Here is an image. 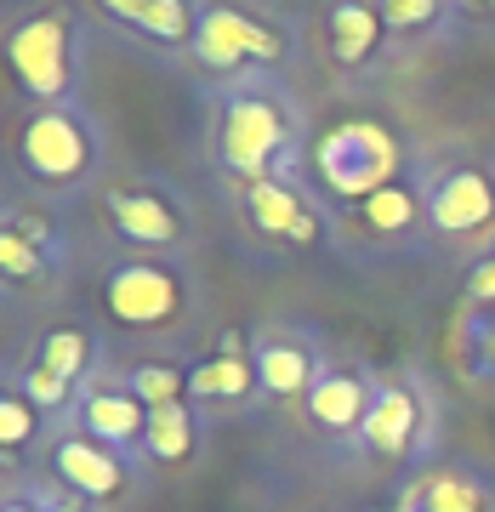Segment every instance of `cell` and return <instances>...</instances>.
Segmentation results:
<instances>
[{"mask_svg":"<svg viewBox=\"0 0 495 512\" xmlns=\"http://www.w3.org/2000/svg\"><path fill=\"white\" fill-rule=\"evenodd\" d=\"M296 137H302V114L262 74H234L211 103V148H217V165L239 183L285 177Z\"/></svg>","mask_w":495,"mask_h":512,"instance_id":"cell-1","label":"cell"},{"mask_svg":"<svg viewBox=\"0 0 495 512\" xmlns=\"http://www.w3.org/2000/svg\"><path fill=\"white\" fill-rule=\"evenodd\" d=\"M12 154L40 194H74L103 171V131L80 103H35L18 120Z\"/></svg>","mask_w":495,"mask_h":512,"instance_id":"cell-2","label":"cell"},{"mask_svg":"<svg viewBox=\"0 0 495 512\" xmlns=\"http://www.w3.org/2000/svg\"><path fill=\"white\" fill-rule=\"evenodd\" d=\"M399 165H404L399 137L387 126H376V120H342V126H330L313 143V177H319V188L330 200L342 205H359L376 188L399 183Z\"/></svg>","mask_w":495,"mask_h":512,"instance_id":"cell-3","label":"cell"},{"mask_svg":"<svg viewBox=\"0 0 495 512\" xmlns=\"http://www.w3.org/2000/svg\"><path fill=\"white\" fill-rule=\"evenodd\" d=\"M12 74L35 103H74L86 74V35L74 12H35L12 29Z\"/></svg>","mask_w":495,"mask_h":512,"instance_id":"cell-4","label":"cell"},{"mask_svg":"<svg viewBox=\"0 0 495 512\" xmlns=\"http://www.w3.org/2000/svg\"><path fill=\"white\" fill-rule=\"evenodd\" d=\"M194 302L188 274L171 256H126L103 274V308L126 330H165L177 325Z\"/></svg>","mask_w":495,"mask_h":512,"instance_id":"cell-5","label":"cell"},{"mask_svg":"<svg viewBox=\"0 0 495 512\" xmlns=\"http://www.w3.org/2000/svg\"><path fill=\"white\" fill-rule=\"evenodd\" d=\"M103 211H109V228L131 245V256H165L188 245L194 234V217H188V200L160 177H126L103 194Z\"/></svg>","mask_w":495,"mask_h":512,"instance_id":"cell-6","label":"cell"},{"mask_svg":"<svg viewBox=\"0 0 495 512\" xmlns=\"http://www.w3.org/2000/svg\"><path fill=\"white\" fill-rule=\"evenodd\" d=\"M194 57H200L211 74L234 80V74H245L251 63H257V69L285 63V57H291V35H279L274 23L251 18V12H239V6H205L200 35H194Z\"/></svg>","mask_w":495,"mask_h":512,"instance_id":"cell-7","label":"cell"},{"mask_svg":"<svg viewBox=\"0 0 495 512\" xmlns=\"http://www.w3.org/2000/svg\"><path fill=\"white\" fill-rule=\"evenodd\" d=\"M137 461L143 456L114 450V444H103V439H92V433L69 427V433H57L52 450H46V473H52V484H63L69 495H86V501H97V507H109L114 495L131 490Z\"/></svg>","mask_w":495,"mask_h":512,"instance_id":"cell-8","label":"cell"},{"mask_svg":"<svg viewBox=\"0 0 495 512\" xmlns=\"http://www.w3.org/2000/svg\"><path fill=\"white\" fill-rule=\"evenodd\" d=\"M427 228L444 239H473L495 228V171L444 165L427 177Z\"/></svg>","mask_w":495,"mask_h":512,"instance_id":"cell-9","label":"cell"},{"mask_svg":"<svg viewBox=\"0 0 495 512\" xmlns=\"http://www.w3.org/2000/svg\"><path fill=\"white\" fill-rule=\"evenodd\" d=\"M433 433V399L416 376H393V382H376V404L365 416V450L376 456H416Z\"/></svg>","mask_w":495,"mask_h":512,"instance_id":"cell-10","label":"cell"},{"mask_svg":"<svg viewBox=\"0 0 495 512\" xmlns=\"http://www.w3.org/2000/svg\"><path fill=\"white\" fill-rule=\"evenodd\" d=\"M239 211L245 222L268 239H285V245H313L325 239V211L291 183V177H262V183L239 188Z\"/></svg>","mask_w":495,"mask_h":512,"instance_id":"cell-11","label":"cell"},{"mask_svg":"<svg viewBox=\"0 0 495 512\" xmlns=\"http://www.w3.org/2000/svg\"><path fill=\"white\" fill-rule=\"evenodd\" d=\"M251 359H257V376H262V393L268 399H308V387L319 382V348H313L302 330H285V325H262L251 336Z\"/></svg>","mask_w":495,"mask_h":512,"instance_id":"cell-12","label":"cell"},{"mask_svg":"<svg viewBox=\"0 0 495 512\" xmlns=\"http://www.w3.org/2000/svg\"><path fill=\"white\" fill-rule=\"evenodd\" d=\"M370 404H376V382H370L365 370L325 365L319 370V382L308 387L302 410H308V421L319 427V433H330V439H359V433H365Z\"/></svg>","mask_w":495,"mask_h":512,"instance_id":"cell-13","label":"cell"},{"mask_svg":"<svg viewBox=\"0 0 495 512\" xmlns=\"http://www.w3.org/2000/svg\"><path fill=\"white\" fill-rule=\"evenodd\" d=\"M257 393H262L257 359H251V348L239 342L234 330L217 342V353H205L200 365L188 370V404H228V410H239Z\"/></svg>","mask_w":495,"mask_h":512,"instance_id":"cell-14","label":"cell"},{"mask_svg":"<svg viewBox=\"0 0 495 512\" xmlns=\"http://www.w3.org/2000/svg\"><path fill=\"white\" fill-rule=\"evenodd\" d=\"M69 421L80 427V433H92V439L114 444V450L143 456L148 410H143V399H131L126 387H80V399H74Z\"/></svg>","mask_w":495,"mask_h":512,"instance_id":"cell-15","label":"cell"},{"mask_svg":"<svg viewBox=\"0 0 495 512\" xmlns=\"http://www.w3.org/2000/svg\"><path fill=\"white\" fill-rule=\"evenodd\" d=\"M387 18L382 0H330L325 12V46L336 57V69H365L376 63V52L387 46Z\"/></svg>","mask_w":495,"mask_h":512,"instance_id":"cell-16","label":"cell"},{"mask_svg":"<svg viewBox=\"0 0 495 512\" xmlns=\"http://www.w3.org/2000/svg\"><path fill=\"white\" fill-rule=\"evenodd\" d=\"M393 512H490V484L473 467H439V473L416 478Z\"/></svg>","mask_w":495,"mask_h":512,"instance_id":"cell-17","label":"cell"},{"mask_svg":"<svg viewBox=\"0 0 495 512\" xmlns=\"http://www.w3.org/2000/svg\"><path fill=\"white\" fill-rule=\"evenodd\" d=\"M103 12H114L120 23L131 29H143L148 40H160V46H188L194 52V35H200V12L194 0H97Z\"/></svg>","mask_w":495,"mask_h":512,"instance_id":"cell-18","label":"cell"},{"mask_svg":"<svg viewBox=\"0 0 495 512\" xmlns=\"http://www.w3.org/2000/svg\"><path fill=\"white\" fill-rule=\"evenodd\" d=\"M353 222L365 228L370 239H399V234H410L416 222H427V183H387V188H376L370 200H359L353 205Z\"/></svg>","mask_w":495,"mask_h":512,"instance_id":"cell-19","label":"cell"},{"mask_svg":"<svg viewBox=\"0 0 495 512\" xmlns=\"http://www.w3.org/2000/svg\"><path fill=\"white\" fill-rule=\"evenodd\" d=\"M200 456V416L194 404H165L148 410V433H143V461L154 467H183Z\"/></svg>","mask_w":495,"mask_h":512,"instance_id":"cell-20","label":"cell"},{"mask_svg":"<svg viewBox=\"0 0 495 512\" xmlns=\"http://www.w3.org/2000/svg\"><path fill=\"white\" fill-rule=\"evenodd\" d=\"M92 359H97V336L86 325H52L35 342V365H46L52 376H63V382H74V387L86 382Z\"/></svg>","mask_w":495,"mask_h":512,"instance_id":"cell-21","label":"cell"},{"mask_svg":"<svg viewBox=\"0 0 495 512\" xmlns=\"http://www.w3.org/2000/svg\"><path fill=\"white\" fill-rule=\"evenodd\" d=\"M188 370L194 365H177V359H143L120 376V387L143 399V410H165V404H188Z\"/></svg>","mask_w":495,"mask_h":512,"instance_id":"cell-22","label":"cell"},{"mask_svg":"<svg viewBox=\"0 0 495 512\" xmlns=\"http://www.w3.org/2000/svg\"><path fill=\"white\" fill-rule=\"evenodd\" d=\"M450 342H456L467 376L495 387V308H467L450 330Z\"/></svg>","mask_w":495,"mask_h":512,"instance_id":"cell-23","label":"cell"},{"mask_svg":"<svg viewBox=\"0 0 495 512\" xmlns=\"http://www.w3.org/2000/svg\"><path fill=\"white\" fill-rule=\"evenodd\" d=\"M40 433H46V410L29 404L18 387H6L0 393V450H6V461H18Z\"/></svg>","mask_w":495,"mask_h":512,"instance_id":"cell-24","label":"cell"},{"mask_svg":"<svg viewBox=\"0 0 495 512\" xmlns=\"http://www.w3.org/2000/svg\"><path fill=\"white\" fill-rule=\"evenodd\" d=\"M57 268H63V256L40 251L35 239H23L18 228H0V274L12 279V285H40Z\"/></svg>","mask_w":495,"mask_h":512,"instance_id":"cell-25","label":"cell"},{"mask_svg":"<svg viewBox=\"0 0 495 512\" xmlns=\"http://www.w3.org/2000/svg\"><path fill=\"white\" fill-rule=\"evenodd\" d=\"M12 387H18V393H23L29 404H40L46 416H63V410H74V399H80V387L63 382V376H52V370L35 365V359H29V365L18 370V382H12Z\"/></svg>","mask_w":495,"mask_h":512,"instance_id":"cell-26","label":"cell"},{"mask_svg":"<svg viewBox=\"0 0 495 512\" xmlns=\"http://www.w3.org/2000/svg\"><path fill=\"white\" fill-rule=\"evenodd\" d=\"M450 12V0H382V18L393 35H433Z\"/></svg>","mask_w":495,"mask_h":512,"instance_id":"cell-27","label":"cell"},{"mask_svg":"<svg viewBox=\"0 0 495 512\" xmlns=\"http://www.w3.org/2000/svg\"><path fill=\"white\" fill-rule=\"evenodd\" d=\"M0 228H18L23 239H35L40 251H52V256H63V239H57V222L52 217H40V211H23L18 200L6 205V222Z\"/></svg>","mask_w":495,"mask_h":512,"instance_id":"cell-28","label":"cell"},{"mask_svg":"<svg viewBox=\"0 0 495 512\" xmlns=\"http://www.w3.org/2000/svg\"><path fill=\"white\" fill-rule=\"evenodd\" d=\"M467 302L473 308H495V245L473 262V274H467Z\"/></svg>","mask_w":495,"mask_h":512,"instance_id":"cell-29","label":"cell"},{"mask_svg":"<svg viewBox=\"0 0 495 512\" xmlns=\"http://www.w3.org/2000/svg\"><path fill=\"white\" fill-rule=\"evenodd\" d=\"M0 512H46V478L40 484H12L6 501H0Z\"/></svg>","mask_w":495,"mask_h":512,"instance_id":"cell-30","label":"cell"},{"mask_svg":"<svg viewBox=\"0 0 495 512\" xmlns=\"http://www.w3.org/2000/svg\"><path fill=\"white\" fill-rule=\"evenodd\" d=\"M46 512H103L97 501H86V495H69L63 484H52L46 478Z\"/></svg>","mask_w":495,"mask_h":512,"instance_id":"cell-31","label":"cell"},{"mask_svg":"<svg viewBox=\"0 0 495 512\" xmlns=\"http://www.w3.org/2000/svg\"><path fill=\"white\" fill-rule=\"evenodd\" d=\"M461 6H490V0H461Z\"/></svg>","mask_w":495,"mask_h":512,"instance_id":"cell-32","label":"cell"}]
</instances>
